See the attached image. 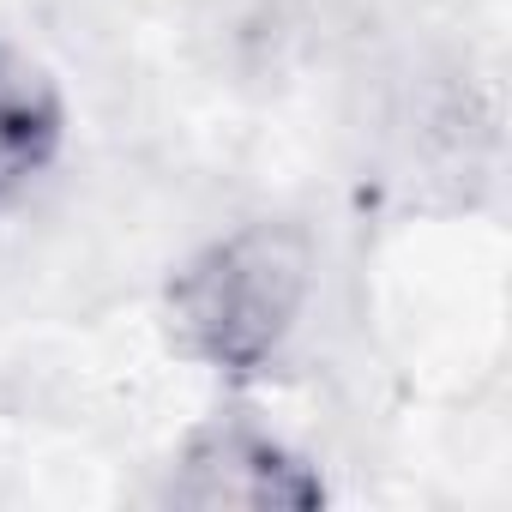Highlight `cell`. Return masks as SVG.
I'll list each match as a JSON object with an SVG mask.
<instances>
[{
  "label": "cell",
  "instance_id": "1",
  "mask_svg": "<svg viewBox=\"0 0 512 512\" xmlns=\"http://www.w3.org/2000/svg\"><path fill=\"white\" fill-rule=\"evenodd\" d=\"M314 296V247L296 223H241L199 253L163 290V326L175 356L205 374L253 380L296 338Z\"/></svg>",
  "mask_w": 512,
  "mask_h": 512
},
{
  "label": "cell",
  "instance_id": "2",
  "mask_svg": "<svg viewBox=\"0 0 512 512\" xmlns=\"http://www.w3.org/2000/svg\"><path fill=\"white\" fill-rule=\"evenodd\" d=\"M169 500L193 512H302L326 500V482L253 416H217L187 434Z\"/></svg>",
  "mask_w": 512,
  "mask_h": 512
},
{
  "label": "cell",
  "instance_id": "3",
  "mask_svg": "<svg viewBox=\"0 0 512 512\" xmlns=\"http://www.w3.org/2000/svg\"><path fill=\"white\" fill-rule=\"evenodd\" d=\"M67 139V97L43 61L0 43V199L25 193Z\"/></svg>",
  "mask_w": 512,
  "mask_h": 512
}]
</instances>
